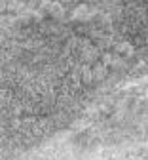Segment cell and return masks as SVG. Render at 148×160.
<instances>
[{
	"mask_svg": "<svg viewBox=\"0 0 148 160\" xmlns=\"http://www.w3.org/2000/svg\"><path fill=\"white\" fill-rule=\"evenodd\" d=\"M104 72H107V71H104V67H97L95 72H93V78L95 80H101V78H104Z\"/></svg>",
	"mask_w": 148,
	"mask_h": 160,
	"instance_id": "cell-1",
	"label": "cell"
},
{
	"mask_svg": "<svg viewBox=\"0 0 148 160\" xmlns=\"http://www.w3.org/2000/svg\"><path fill=\"white\" fill-rule=\"evenodd\" d=\"M84 80H88V82H89V80H91V72L86 69V71H84Z\"/></svg>",
	"mask_w": 148,
	"mask_h": 160,
	"instance_id": "cell-2",
	"label": "cell"
}]
</instances>
